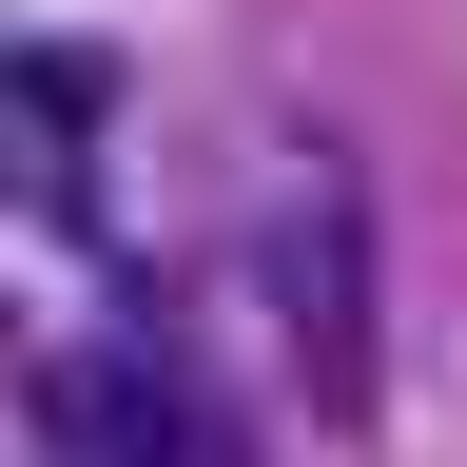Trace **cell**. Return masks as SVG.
Wrapping results in <instances>:
<instances>
[{"instance_id": "7a4b0ae2", "label": "cell", "mask_w": 467, "mask_h": 467, "mask_svg": "<svg viewBox=\"0 0 467 467\" xmlns=\"http://www.w3.org/2000/svg\"><path fill=\"white\" fill-rule=\"evenodd\" d=\"M0 175L39 234L98 214V58H0Z\"/></svg>"}, {"instance_id": "6da1fadb", "label": "cell", "mask_w": 467, "mask_h": 467, "mask_svg": "<svg viewBox=\"0 0 467 467\" xmlns=\"http://www.w3.org/2000/svg\"><path fill=\"white\" fill-rule=\"evenodd\" d=\"M254 292H273V331H292V389H312L331 429H370V409H389V331H370V195H350L331 156H292V175H273V214H254Z\"/></svg>"}]
</instances>
